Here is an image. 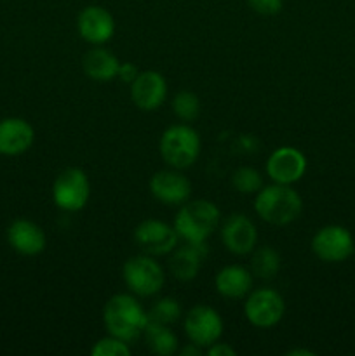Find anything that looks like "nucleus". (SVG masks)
Returning a JSON list of instances; mask_svg holds the SVG:
<instances>
[{
	"label": "nucleus",
	"mask_w": 355,
	"mask_h": 356,
	"mask_svg": "<svg viewBox=\"0 0 355 356\" xmlns=\"http://www.w3.org/2000/svg\"><path fill=\"white\" fill-rule=\"evenodd\" d=\"M184 332L190 343L200 348H209L223 336V318L214 308L197 305L184 315Z\"/></svg>",
	"instance_id": "nucleus-9"
},
{
	"label": "nucleus",
	"mask_w": 355,
	"mask_h": 356,
	"mask_svg": "<svg viewBox=\"0 0 355 356\" xmlns=\"http://www.w3.org/2000/svg\"><path fill=\"white\" fill-rule=\"evenodd\" d=\"M354 254H355V247H354Z\"/></svg>",
	"instance_id": "nucleus-32"
},
{
	"label": "nucleus",
	"mask_w": 355,
	"mask_h": 356,
	"mask_svg": "<svg viewBox=\"0 0 355 356\" xmlns=\"http://www.w3.org/2000/svg\"><path fill=\"white\" fill-rule=\"evenodd\" d=\"M200 146V136L191 125L174 124L160 136L159 152L167 165L183 170L197 162Z\"/></svg>",
	"instance_id": "nucleus-4"
},
{
	"label": "nucleus",
	"mask_w": 355,
	"mask_h": 356,
	"mask_svg": "<svg viewBox=\"0 0 355 356\" xmlns=\"http://www.w3.org/2000/svg\"><path fill=\"white\" fill-rule=\"evenodd\" d=\"M35 141V131L30 122L19 117L0 120V155L17 156L26 153Z\"/></svg>",
	"instance_id": "nucleus-17"
},
{
	"label": "nucleus",
	"mask_w": 355,
	"mask_h": 356,
	"mask_svg": "<svg viewBox=\"0 0 355 356\" xmlns=\"http://www.w3.org/2000/svg\"><path fill=\"white\" fill-rule=\"evenodd\" d=\"M312 252L324 263H343L354 254V236L340 225L320 228L312 238Z\"/></svg>",
	"instance_id": "nucleus-8"
},
{
	"label": "nucleus",
	"mask_w": 355,
	"mask_h": 356,
	"mask_svg": "<svg viewBox=\"0 0 355 356\" xmlns=\"http://www.w3.org/2000/svg\"><path fill=\"white\" fill-rule=\"evenodd\" d=\"M143 337L146 341V346L152 353L159 356H171L178 353V336L169 329V325H160V323L148 322Z\"/></svg>",
	"instance_id": "nucleus-21"
},
{
	"label": "nucleus",
	"mask_w": 355,
	"mask_h": 356,
	"mask_svg": "<svg viewBox=\"0 0 355 356\" xmlns=\"http://www.w3.org/2000/svg\"><path fill=\"white\" fill-rule=\"evenodd\" d=\"M90 355L94 356H129L131 355V348H129V343L118 339V337L110 336L108 334L106 337L97 341L96 344L90 350Z\"/></svg>",
	"instance_id": "nucleus-26"
},
{
	"label": "nucleus",
	"mask_w": 355,
	"mask_h": 356,
	"mask_svg": "<svg viewBox=\"0 0 355 356\" xmlns=\"http://www.w3.org/2000/svg\"><path fill=\"white\" fill-rule=\"evenodd\" d=\"M181 318V306L174 298H160L148 312V322L173 325Z\"/></svg>",
	"instance_id": "nucleus-23"
},
{
	"label": "nucleus",
	"mask_w": 355,
	"mask_h": 356,
	"mask_svg": "<svg viewBox=\"0 0 355 356\" xmlns=\"http://www.w3.org/2000/svg\"><path fill=\"white\" fill-rule=\"evenodd\" d=\"M205 353L209 356H235L237 351L233 350V346L226 343H218L216 341L214 344H211L209 348H205Z\"/></svg>",
	"instance_id": "nucleus-28"
},
{
	"label": "nucleus",
	"mask_w": 355,
	"mask_h": 356,
	"mask_svg": "<svg viewBox=\"0 0 355 356\" xmlns=\"http://www.w3.org/2000/svg\"><path fill=\"white\" fill-rule=\"evenodd\" d=\"M223 245L235 256H246L253 252L258 243L256 225L246 214H232L221 226Z\"/></svg>",
	"instance_id": "nucleus-14"
},
{
	"label": "nucleus",
	"mask_w": 355,
	"mask_h": 356,
	"mask_svg": "<svg viewBox=\"0 0 355 356\" xmlns=\"http://www.w3.org/2000/svg\"><path fill=\"white\" fill-rule=\"evenodd\" d=\"M103 323L110 336L131 344L143 337V332L148 325V312H145L134 294L120 292L111 296L104 305Z\"/></svg>",
	"instance_id": "nucleus-1"
},
{
	"label": "nucleus",
	"mask_w": 355,
	"mask_h": 356,
	"mask_svg": "<svg viewBox=\"0 0 355 356\" xmlns=\"http://www.w3.org/2000/svg\"><path fill=\"white\" fill-rule=\"evenodd\" d=\"M281 254L274 247L263 245L254 250L253 257H251V273L261 280H271L281 271Z\"/></svg>",
	"instance_id": "nucleus-22"
},
{
	"label": "nucleus",
	"mask_w": 355,
	"mask_h": 356,
	"mask_svg": "<svg viewBox=\"0 0 355 356\" xmlns=\"http://www.w3.org/2000/svg\"><path fill=\"white\" fill-rule=\"evenodd\" d=\"M122 278L136 298H152L159 294L166 284L164 268L148 254L129 257L122 266Z\"/></svg>",
	"instance_id": "nucleus-5"
},
{
	"label": "nucleus",
	"mask_w": 355,
	"mask_h": 356,
	"mask_svg": "<svg viewBox=\"0 0 355 356\" xmlns=\"http://www.w3.org/2000/svg\"><path fill=\"white\" fill-rule=\"evenodd\" d=\"M131 99L139 110L155 111L167 97L166 76L153 70L139 72L131 83Z\"/></svg>",
	"instance_id": "nucleus-13"
},
{
	"label": "nucleus",
	"mask_w": 355,
	"mask_h": 356,
	"mask_svg": "<svg viewBox=\"0 0 355 356\" xmlns=\"http://www.w3.org/2000/svg\"><path fill=\"white\" fill-rule=\"evenodd\" d=\"M246 2L260 16H275L284 7V0H246Z\"/></svg>",
	"instance_id": "nucleus-27"
},
{
	"label": "nucleus",
	"mask_w": 355,
	"mask_h": 356,
	"mask_svg": "<svg viewBox=\"0 0 355 356\" xmlns=\"http://www.w3.org/2000/svg\"><path fill=\"white\" fill-rule=\"evenodd\" d=\"M134 240L139 249L153 257L167 256L178 247L180 235L174 226L160 221V219H145L134 229Z\"/></svg>",
	"instance_id": "nucleus-10"
},
{
	"label": "nucleus",
	"mask_w": 355,
	"mask_h": 356,
	"mask_svg": "<svg viewBox=\"0 0 355 356\" xmlns=\"http://www.w3.org/2000/svg\"><path fill=\"white\" fill-rule=\"evenodd\" d=\"M244 313L251 325L258 327V329H271L284 316V298L275 289L261 287L251 291L246 298Z\"/></svg>",
	"instance_id": "nucleus-7"
},
{
	"label": "nucleus",
	"mask_w": 355,
	"mask_h": 356,
	"mask_svg": "<svg viewBox=\"0 0 355 356\" xmlns=\"http://www.w3.org/2000/svg\"><path fill=\"white\" fill-rule=\"evenodd\" d=\"M118 66L120 61L117 56L103 45H93V49H89L82 58L84 73L94 82H111L117 79Z\"/></svg>",
	"instance_id": "nucleus-20"
},
{
	"label": "nucleus",
	"mask_w": 355,
	"mask_h": 356,
	"mask_svg": "<svg viewBox=\"0 0 355 356\" xmlns=\"http://www.w3.org/2000/svg\"><path fill=\"white\" fill-rule=\"evenodd\" d=\"M171 106H173L174 115L187 124L194 122L200 115V101H198L197 94L191 92V90H180L173 97Z\"/></svg>",
	"instance_id": "nucleus-24"
},
{
	"label": "nucleus",
	"mask_w": 355,
	"mask_h": 356,
	"mask_svg": "<svg viewBox=\"0 0 355 356\" xmlns=\"http://www.w3.org/2000/svg\"><path fill=\"white\" fill-rule=\"evenodd\" d=\"M214 287L226 299H244L253 291V273L240 264H228L218 271Z\"/></svg>",
	"instance_id": "nucleus-19"
},
{
	"label": "nucleus",
	"mask_w": 355,
	"mask_h": 356,
	"mask_svg": "<svg viewBox=\"0 0 355 356\" xmlns=\"http://www.w3.org/2000/svg\"><path fill=\"white\" fill-rule=\"evenodd\" d=\"M219 209L211 200H188L174 218V229L180 238L190 243H205L219 225Z\"/></svg>",
	"instance_id": "nucleus-3"
},
{
	"label": "nucleus",
	"mask_w": 355,
	"mask_h": 356,
	"mask_svg": "<svg viewBox=\"0 0 355 356\" xmlns=\"http://www.w3.org/2000/svg\"><path fill=\"white\" fill-rule=\"evenodd\" d=\"M138 68H136L132 63H120V66H118V73H117V79H120L122 82H127L131 83L132 80L138 76Z\"/></svg>",
	"instance_id": "nucleus-29"
},
{
	"label": "nucleus",
	"mask_w": 355,
	"mask_h": 356,
	"mask_svg": "<svg viewBox=\"0 0 355 356\" xmlns=\"http://www.w3.org/2000/svg\"><path fill=\"white\" fill-rule=\"evenodd\" d=\"M79 35L90 45H103L113 37L115 19L108 9L101 6H87L77 17Z\"/></svg>",
	"instance_id": "nucleus-15"
},
{
	"label": "nucleus",
	"mask_w": 355,
	"mask_h": 356,
	"mask_svg": "<svg viewBox=\"0 0 355 356\" xmlns=\"http://www.w3.org/2000/svg\"><path fill=\"white\" fill-rule=\"evenodd\" d=\"M6 235L10 249L24 257L38 256V254L44 252L45 245H47L44 229L30 219H14L7 228Z\"/></svg>",
	"instance_id": "nucleus-16"
},
{
	"label": "nucleus",
	"mask_w": 355,
	"mask_h": 356,
	"mask_svg": "<svg viewBox=\"0 0 355 356\" xmlns=\"http://www.w3.org/2000/svg\"><path fill=\"white\" fill-rule=\"evenodd\" d=\"M306 156L292 146H281L267 160V174L274 183L294 184L305 176Z\"/></svg>",
	"instance_id": "nucleus-11"
},
{
	"label": "nucleus",
	"mask_w": 355,
	"mask_h": 356,
	"mask_svg": "<svg viewBox=\"0 0 355 356\" xmlns=\"http://www.w3.org/2000/svg\"><path fill=\"white\" fill-rule=\"evenodd\" d=\"M254 211L268 225L285 226L294 222L303 212V200L291 184L274 183L256 193Z\"/></svg>",
	"instance_id": "nucleus-2"
},
{
	"label": "nucleus",
	"mask_w": 355,
	"mask_h": 356,
	"mask_svg": "<svg viewBox=\"0 0 355 356\" xmlns=\"http://www.w3.org/2000/svg\"><path fill=\"white\" fill-rule=\"evenodd\" d=\"M313 355H315V353H313V351L301 350V348H298V350L287 351V356H313Z\"/></svg>",
	"instance_id": "nucleus-31"
},
{
	"label": "nucleus",
	"mask_w": 355,
	"mask_h": 356,
	"mask_svg": "<svg viewBox=\"0 0 355 356\" xmlns=\"http://www.w3.org/2000/svg\"><path fill=\"white\" fill-rule=\"evenodd\" d=\"M90 198V181L79 167H68L52 183V200L61 211L79 212Z\"/></svg>",
	"instance_id": "nucleus-6"
},
{
	"label": "nucleus",
	"mask_w": 355,
	"mask_h": 356,
	"mask_svg": "<svg viewBox=\"0 0 355 356\" xmlns=\"http://www.w3.org/2000/svg\"><path fill=\"white\" fill-rule=\"evenodd\" d=\"M202 350H204V348L197 346V344H194V343H188L183 350H180V355L181 356H200Z\"/></svg>",
	"instance_id": "nucleus-30"
},
{
	"label": "nucleus",
	"mask_w": 355,
	"mask_h": 356,
	"mask_svg": "<svg viewBox=\"0 0 355 356\" xmlns=\"http://www.w3.org/2000/svg\"><path fill=\"white\" fill-rule=\"evenodd\" d=\"M232 186L242 195L258 193L263 188V177L254 167H239L232 172Z\"/></svg>",
	"instance_id": "nucleus-25"
},
{
	"label": "nucleus",
	"mask_w": 355,
	"mask_h": 356,
	"mask_svg": "<svg viewBox=\"0 0 355 356\" xmlns=\"http://www.w3.org/2000/svg\"><path fill=\"white\" fill-rule=\"evenodd\" d=\"M205 257H207L205 243L184 242V245L176 247L171 252L169 271L178 280L190 282L198 275Z\"/></svg>",
	"instance_id": "nucleus-18"
},
{
	"label": "nucleus",
	"mask_w": 355,
	"mask_h": 356,
	"mask_svg": "<svg viewBox=\"0 0 355 356\" xmlns=\"http://www.w3.org/2000/svg\"><path fill=\"white\" fill-rule=\"evenodd\" d=\"M150 193L166 205H183L191 197V183L180 169L159 170L150 179Z\"/></svg>",
	"instance_id": "nucleus-12"
}]
</instances>
